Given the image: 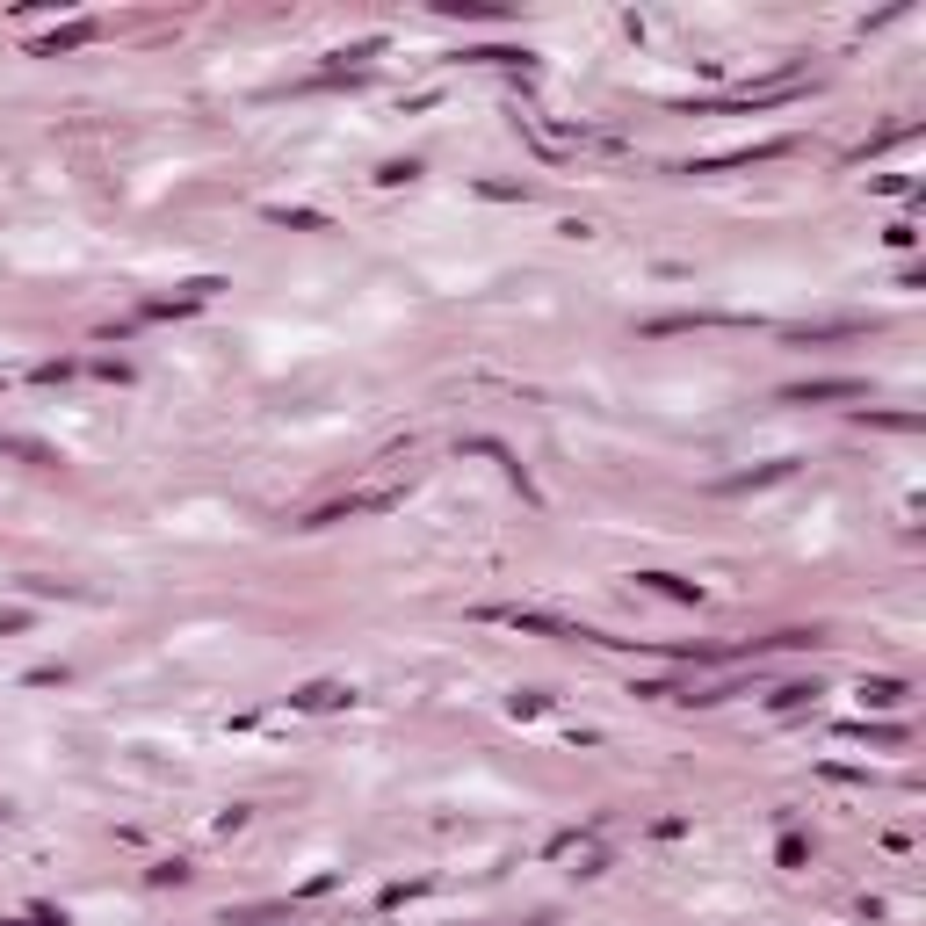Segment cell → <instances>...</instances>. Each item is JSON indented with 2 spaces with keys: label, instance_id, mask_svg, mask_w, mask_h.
Segmentation results:
<instances>
[{
  "label": "cell",
  "instance_id": "cell-6",
  "mask_svg": "<svg viewBox=\"0 0 926 926\" xmlns=\"http://www.w3.org/2000/svg\"><path fill=\"white\" fill-rule=\"evenodd\" d=\"M644 586H652V594H666V601H695V586L688 579H673V572H637Z\"/></svg>",
  "mask_w": 926,
  "mask_h": 926
},
{
  "label": "cell",
  "instance_id": "cell-5",
  "mask_svg": "<svg viewBox=\"0 0 926 926\" xmlns=\"http://www.w3.org/2000/svg\"><path fill=\"white\" fill-rule=\"evenodd\" d=\"M905 695H912L905 681H861V702H869V709H898Z\"/></svg>",
  "mask_w": 926,
  "mask_h": 926
},
{
  "label": "cell",
  "instance_id": "cell-1",
  "mask_svg": "<svg viewBox=\"0 0 926 926\" xmlns=\"http://www.w3.org/2000/svg\"><path fill=\"white\" fill-rule=\"evenodd\" d=\"M789 406H825V398H861V377H818V384H789Z\"/></svg>",
  "mask_w": 926,
  "mask_h": 926
},
{
  "label": "cell",
  "instance_id": "cell-4",
  "mask_svg": "<svg viewBox=\"0 0 926 926\" xmlns=\"http://www.w3.org/2000/svg\"><path fill=\"white\" fill-rule=\"evenodd\" d=\"M348 702H355V695H348L341 681H312V688L297 695V709H348Z\"/></svg>",
  "mask_w": 926,
  "mask_h": 926
},
{
  "label": "cell",
  "instance_id": "cell-3",
  "mask_svg": "<svg viewBox=\"0 0 926 926\" xmlns=\"http://www.w3.org/2000/svg\"><path fill=\"white\" fill-rule=\"evenodd\" d=\"M87 37H95V22H66V29H51V37L37 44V58H58V51H80Z\"/></svg>",
  "mask_w": 926,
  "mask_h": 926
},
{
  "label": "cell",
  "instance_id": "cell-7",
  "mask_svg": "<svg viewBox=\"0 0 926 926\" xmlns=\"http://www.w3.org/2000/svg\"><path fill=\"white\" fill-rule=\"evenodd\" d=\"M0 449H8V456H29L37 471H51V463H58V456H51L44 442H15V435H0Z\"/></svg>",
  "mask_w": 926,
  "mask_h": 926
},
{
  "label": "cell",
  "instance_id": "cell-2",
  "mask_svg": "<svg viewBox=\"0 0 926 926\" xmlns=\"http://www.w3.org/2000/svg\"><path fill=\"white\" fill-rule=\"evenodd\" d=\"M789 138H767V145H746V152H724V160H695V174H724V167H753V160H782Z\"/></svg>",
  "mask_w": 926,
  "mask_h": 926
},
{
  "label": "cell",
  "instance_id": "cell-8",
  "mask_svg": "<svg viewBox=\"0 0 926 926\" xmlns=\"http://www.w3.org/2000/svg\"><path fill=\"white\" fill-rule=\"evenodd\" d=\"M811 695H818L811 681H789V688H775V695H767V702H775V709H804Z\"/></svg>",
  "mask_w": 926,
  "mask_h": 926
}]
</instances>
